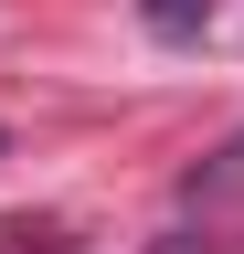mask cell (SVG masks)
I'll use <instances>...</instances> for the list:
<instances>
[{
  "label": "cell",
  "mask_w": 244,
  "mask_h": 254,
  "mask_svg": "<svg viewBox=\"0 0 244 254\" xmlns=\"http://www.w3.org/2000/svg\"><path fill=\"white\" fill-rule=\"evenodd\" d=\"M138 21L160 32V43H202V32H212V0H138Z\"/></svg>",
  "instance_id": "1"
}]
</instances>
